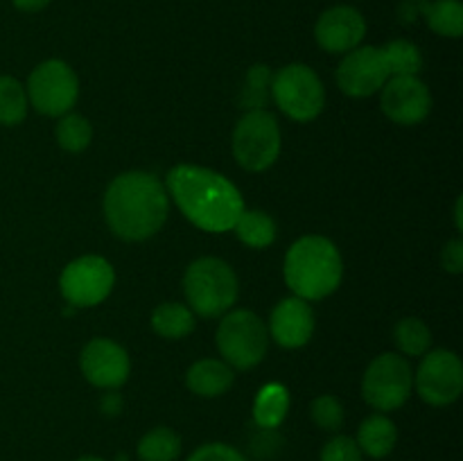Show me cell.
Returning <instances> with one entry per match:
<instances>
[{"mask_svg":"<svg viewBox=\"0 0 463 461\" xmlns=\"http://www.w3.org/2000/svg\"><path fill=\"white\" fill-rule=\"evenodd\" d=\"M167 197L188 221L208 233H226L244 211L240 190L220 172L208 167L181 165L172 167L165 176Z\"/></svg>","mask_w":463,"mask_h":461,"instance_id":"obj_1","label":"cell"},{"mask_svg":"<svg viewBox=\"0 0 463 461\" xmlns=\"http://www.w3.org/2000/svg\"><path fill=\"white\" fill-rule=\"evenodd\" d=\"M170 212V197L161 181L149 172H125L109 183L104 217L118 238L140 242L163 229Z\"/></svg>","mask_w":463,"mask_h":461,"instance_id":"obj_2","label":"cell"},{"mask_svg":"<svg viewBox=\"0 0 463 461\" xmlns=\"http://www.w3.org/2000/svg\"><path fill=\"white\" fill-rule=\"evenodd\" d=\"M283 274L294 296L303 301H321L342 283V253L328 238L306 235L288 249Z\"/></svg>","mask_w":463,"mask_h":461,"instance_id":"obj_3","label":"cell"},{"mask_svg":"<svg viewBox=\"0 0 463 461\" xmlns=\"http://www.w3.org/2000/svg\"><path fill=\"white\" fill-rule=\"evenodd\" d=\"M184 292L199 316H222L238 298V276L222 258H199L185 271Z\"/></svg>","mask_w":463,"mask_h":461,"instance_id":"obj_4","label":"cell"},{"mask_svg":"<svg viewBox=\"0 0 463 461\" xmlns=\"http://www.w3.org/2000/svg\"><path fill=\"white\" fill-rule=\"evenodd\" d=\"M217 348L233 369H253L265 360L269 348L265 321L251 310L226 312L217 328Z\"/></svg>","mask_w":463,"mask_h":461,"instance_id":"obj_5","label":"cell"},{"mask_svg":"<svg viewBox=\"0 0 463 461\" xmlns=\"http://www.w3.org/2000/svg\"><path fill=\"white\" fill-rule=\"evenodd\" d=\"M280 143L279 120L267 108L247 111L233 129V156L249 172H262L274 165Z\"/></svg>","mask_w":463,"mask_h":461,"instance_id":"obj_6","label":"cell"},{"mask_svg":"<svg viewBox=\"0 0 463 461\" xmlns=\"http://www.w3.org/2000/svg\"><path fill=\"white\" fill-rule=\"evenodd\" d=\"M271 98L288 118L310 122L324 111L326 89L310 66L289 63L271 77Z\"/></svg>","mask_w":463,"mask_h":461,"instance_id":"obj_7","label":"cell"},{"mask_svg":"<svg viewBox=\"0 0 463 461\" xmlns=\"http://www.w3.org/2000/svg\"><path fill=\"white\" fill-rule=\"evenodd\" d=\"M25 93L36 111L50 118H61L80 98V80L66 61L48 59L30 72Z\"/></svg>","mask_w":463,"mask_h":461,"instance_id":"obj_8","label":"cell"},{"mask_svg":"<svg viewBox=\"0 0 463 461\" xmlns=\"http://www.w3.org/2000/svg\"><path fill=\"white\" fill-rule=\"evenodd\" d=\"M414 387V371L398 353H383L366 369L362 396L373 409L393 411L402 407Z\"/></svg>","mask_w":463,"mask_h":461,"instance_id":"obj_9","label":"cell"},{"mask_svg":"<svg viewBox=\"0 0 463 461\" xmlns=\"http://www.w3.org/2000/svg\"><path fill=\"white\" fill-rule=\"evenodd\" d=\"M116 271L102 256H81L72 260L59 276L61 296L72 307H93L111 294Z\"/></svg>","mask_w":463,"mask_h":461,"instance_id":"obj_10","label":"cell"},{"mask_svg":"<svg viewBox=\"0 0 463 461\" xmlns=\"http://www.w3.org/2000/svg\"><path fill=\"white\" fill-rule=\"evenodd\" d=\"M419 396L428 405H452L463 391V364L459 355L446 348L428 353L414 375Z\"/></svg>","mask_w":463,"mask_h":461,"instance_id":"obj_11","label":"cell"},{"mask_svg":"<svg viewBox=\"0 0 463 461\" xmlns=\"http://www.w3.org/2000/svg\"><path fill=\"white\" fill-rule=\"evenodd\" d=\"M380 90V107L396 125H419L432 111V95L419 77H389Z\"/></svg>","mask_w":463,"mask_h":461,"instance_id":"obj_12","label":"cell"},{"mask_svg":"<svg viewBox=\"0 0 463 461\" xmlns=\"http://www.w3.org/2000/svg\"><path fill=\"white\" fill-rule=\"evenodd\" d=\"M389 80L383 50L373 45L355 48L346 52L337 68V84L348 98H369L378 93Z\"/></svg>","mask_w":463,"mask_h":461,"instance_id":"obj_13","label":"cell"},{"mask_svg":"<svg viewBox=\"0 0 463 461\" xmlns=\"http://www.w3.org/2000/svg\"><path fill=\"white\" fill-rule=\"evenodd\" d=\"M80 369L93 387L118 389L129 378L131 362L120 343L113 339L95 337L81 351Z\"/></svg>","mask_w":463,"mask_h":461,"instance_id":"obj_14","label":"cell"},{"mask_svg":"<svg viewBox=\"0 0 463 461\" xmlns=\"http://www.w3.org/2000/svg\"><path fill=\"white\" fill-rule=\"evenodd\" d=\"M366 36V21L355 7L337 5L326 9L315 25V39L326 52L346 54L360 48Z\"/></svg>","mask_w":463,"mask_h":461,"instance_id":"obj_15","label":"cell"},{"mask_svg":"<svg viewBox=\"0 0 463 461\" xmlns=\"http://www.w3.org/2000/svg\"><path fill=\"white\" fill-rule=\"evenodd\" d=\"M267 333L283 348L306 346L315 333V312H312L310 303L298 296L283 298L271 312Z\"/></svg>","mask_w":463,"mask_h":461,"instance_id":"obj_16","label":"cell"},{"mask_svg":"<svg viewBox=\"0 0 463 461\" xmlns=\"http://www.w3.org/2000/svg\"><path fill=\"white\" fill-rule=\"evenodd\" d=\"M185 384L197 396L217 398L229 391L231 384H233V369L226 362L206 357V360H199L190 366L188 373H185Z\"/></svg>","mask_w":463,"mask_h":461,"instance_id":"obj_17","label":"cell"},{"mask_svg":"<svg viewBox=\"0 0 463 461\" xmlns=\"http://www.w3.org/2000/svg\"><path fill=\"white\" fill-rule=\"evenodd\" d=\"M398 441V429L393 420L384 414H371L362 420L360 429H357V447L362 455L373 456V459H384L392 455Z\"/></svg>","mask_w":463,"mask_h":461,"instance_id":"obj_18","label":"cell"},{"mask_svg":"<svg viewBox=\"0 0 463 461\" xmlns=\"http://www.w3.org/2000/svg\"><path fill=\"white\" fill-rule=\"evenodd\" d=\"M289 411V393L283 384L271 382L258 391L253 402V420L262 429H276Z\"/></svg>","mask_w":463,"mask_h":461,"instance_id":"obj_19","label":"cell"},{"mask_svg":"<svg viewBox=\"0 0 463 461\" xmlns=\"http://www.w3.org/2000/svg\"><path fill=\"white\" fill-rule=\"evenodd\" d=\"M231 230H235L240 242L251 249H267L276 240V221L262 211H247L244 208Z\"/></svg>","mask_w":463,"mask_h":461,"instance_id":"obj_20","label":"cell"},{"mask_svg":"<svg viewBox=\"0 0 463 461\" xmlns=\"http://www.w3.org/2000/svg\"><path fill=\"white\" fill-rule=\"evenodd\" d=\"M430 30L441 36L459 39L463 34V5L459 0H428L420 5Z\"/></svg>","mask_w":463,"mask_h":461,"instance_id":"obj_21","label":"cell"},{"mask_svg":"<svg viewBox=\"0 0 463 461\" xmlns=\"http://www.w3.org/2000/svg\"><path fill=\"white\" fill-rule=\"evenodd\" d=\"M152 328L165 339H184L194 330V315L184 303H161L152 312Z\"/></svg>","mask_w":463,"mask_h":461,"instance_id":"obj_22","label":"cell"},{"mask_svg":"<svg viewBox=\"0 0 463 461\" xmlns=\"http://www.w3.org/2000/svg\"><path fill=\"white\" fill-rule=\"evenodd\" d=\"M383 50L384 63H387L389 77H419L423 71V54L419 45L407 39L389 41Z\"/></svg>","mask_w":463,"mask_h":461,"instance_id":"obj_23","label":"cell"},{"mask_svg":"<svg viewBox=\"0 0 463 461\" xmlns=\"http://www.w3.org/2000/svg\"><path fill=\"white\" fill-rule=\"evenodd\" d=\"M181 455V437L170 428H154L138 441L140 461H176Z\"/></svg>","mask_w":463,"mask_h":461,"instance_id":"obj_24","label":"cell"},{"mask_svg":"<svg viewBox=\"0 0 463 461\" xmlns=\"http://www.w3.org/2000/svg\"><path fill=\"white\" fill-rule=\"evenodd\" d=\"M27 107H30V99H27L25 86L16 77L0 75V125H21L27 116Z\"/></svg>","mask_w":463,"mask_h":461,"instance_id":"obj_25","label":"cell"},{"mask_svg":"<svg viewBox=\"0 0 463 461\" xmlns=\"http://www.w3.org/2000/svg\"><path fill=\"white\" fill-rule=\"evenodd\" d=\"M393 339H396V346L401 348L402 355L420 357L428 353L430 343H432V333L420 319L405 316L393 328Z\"/></svg>","mask_w":463,"mask_h":461,"instance_id":"obj_26","label":"cell"},{"mask_svg":"<svg viewBox=\"0 0 463 461\" xmlns=\"http://www.w3.org/2000/svg\"><path fill=\"white\" fill-rule=\"evenodd\" d=\"M93 140V127L84 116L77 113H66L57 122V143L66 152H84Z\"/></svg>","mask_w":463,"mask_h":461,"instance_id":"obj_27","label":"cell"},{"mask_svg":"<svg viewBox=\"0 0 463 461\" xmlns=\"http://www.w3.org/2000/svg\"><path fill=\"white\" fill-rule=\"evenodd\" d=\"M271 71L269 66H258L249 68L247 80H244L242 90H240V107L247 111H256V108H265L267 98L271 93Z\"/></svg>","mask_w":463,"mask_h":461,"instance_id":"obj_28","label":"cell"},{"mask_svg":"<svg viewBox=\"0 0 463 461\" xmlns=\"http://www.w3.org/2000/svg\"><path fill=\"white\" fill-rule=\"evenodd\" d=\"M310 416L312 420H315L317 428H321L324 432H337V429L344 425L342 402H339V398L330 396V393L312 400Z\"/></svg>","mask_w":463,"mask_h":461,"instance_id":"obj_29","label":"cell"},{"mask_svg":"<svg viewBox=\"0 0 463 461\" xmlns=\"http://www.w3.org/2000/svg\"><path fill=\"white\" fill-rule=\"evenodd\" d=\"M319 459L321 461H362L364 459V455H362V450L357 447L355 438L339 434V437L330 438V441L326 443Z\"/></svg>","mask_w":463,"mask_h":461,"instance_id":"obj_30","label":"cell"},{"mask_svg":"<svg viewBox=\"0 0 463 461\" xmlns=\"http://www.w3.org/2000/svg\"><path fill=\"white\" fill-rule=\"evenodd\" d=\"M185 461H247V456L226 443H206L197 447Z\"/></svg>","mask_w":463,"mask_h":461,"instance_id":"obj_31","label":"cell"},{"mask_svg":"<svg viewBox=\"0 0 463 461\" xmlns=\"http://www.w3.org/2000/svg\"><path fill=\"white\" fill-rule=\"evenodd\" d=\"M443 269L450 274H461L463 271V242L461 240H452L443 249Z\"/></svg>","mask_w":463,"mask_h":461,"instance_id":"obj_32","label":"cell"},{"mask_svg":"<svg viewBox=\"0 0 463 461\" xmlns=\"http://www.w3.org/2000/svg\"><path fill=\"white\" fill-rule=\"evenodd\" d=\"M14 7L21 9V12H27V14H34V12H41V9L48 7L52 0H12Z\"/></svg>","mask_w":463,"mask_h":461,"instance_id":"obj_33","label":"cell"},{"mask_svg":"<svg viewBox=\"0 0 463 461\" xmlns=\"http://www.w3.org/2000/svg\"><path fill=\"white\" fill-rule=\"evenodd\" d=\"M102 409L107 411V414H118V411L122 409V400L118 396H107L102 400Z\"/></svg>","mask_w":463,"mask_h":461,"instance_id":"obj_34","label":"cell"},{"mask_svg":"<svg viewBox=\"0 0 463 461\" xmlns=\"http://www.w3.org/2000/svg\"><path fill=\"white\" fill-rule=\"evenodd\" d=\"M455 217H457V229L461 230V199H457V208H455Z\"/></svg>","mask_w":463,"mask_h":461,"instance_id":"obj_35","label":"cell"},{"mask_svg":"<svg viewBox=\"0 0 463 461\" xmlns=\"http://www.w3.org/2000/svg\"><path fill=\"white\" fill-rule=\"evenodd\" d=\"M77 461H104V459H99V456H93V455H86V456H80Z\"/></svg>","mask_w":463,"mask_h":461,"instance_id":"obj_36","label":"cell"},{"mask_svg":"<svg viewBox=\"0 0 463 461\" xmlns=\"http://www.w3.org/2000/svg\"><path fill=\"white\" fill-rule=\"evenodd\" d=\"M416 3H428V0H416Z\"/></svg>","mask_w":463,"mask_h":461,"instance_id":"obj_37","label":"cell"}]
</instances>
